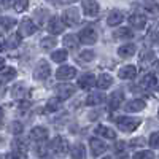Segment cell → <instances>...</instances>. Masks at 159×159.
Wrapping results in <instances>:
<instances>
[{"label":"cell","mask_w":159,"mask_h":159,"mask_svg":"<svg viewBox=\"0 0 159 159\" xmlns=\"http://www.w3.org/2000/svg\"><path fill=\"white\" fill-rule=\"evenodd\" d=\"M116 126L123 132H134L140 126V119L130 118V116H121V118L116 119Z\"/></svg>","instance_id":"6da1fadb"},{"label":"cell","mask_w":159,"mask_h":159,"mask_svg":"<svg viewBox=\"0 0 159 159\" xmlns=\"http://www.w3.org/2000/svg\"><path fill=\"white\" fill-rule=\"evenodd\" d=\"M80 42L84 43V45H94L97 42V32L94 27H84L78 35Z\"/></svg>","instance_id":"7a4b0ae2"},{"label":"cell","mask_w":159,"mask_h":159,"mask_svg":"<svg viewBox=\"0 0 159 159\" xmlns=\"http://www.w3.org/2000/svg\"><path fill=\"white\" fill-rule=\"evenodd\" d=\"M49 73H51V69H49V64L46 62V61H40L38 64H37V67H35V70H34V78L35 80H46L48 76H49Z\"/></svg>","instance_id":"3957f363"},{"label":"cell","mask_w":159,"mask_h":159,"mask_svg":"<svg viewBox=\"0 0 159 159\" xmlns=\"http://www.w3.org/2000/svg\"><path fill=\"white\" fill-rule=\"evenodd\" d=\"M56 92H57V97L65 100V99H69L75 94V86L73 84H69V83H61L56 86Z\"/></svg>","instance_id":"277c9868"},{"label":"cell","mask_w":159,"mask_h":159,"mask_svg":"<svg viewBox=\"0 0 159 159\" xmlns=\"http://www.w3.org/2000/svg\"><path fill=\"white\" fill-rule=\"evenodd\" d=\"M75 75H76V69L72 67V65H62V67H59L57 72H56V76H57V80H61V81L72 80Z\"/></svg>","instance_id":"5b68a950"},{"label":"cell","mask_w":159,"mask_h":159,"mask_svg":"<svg viewBox=\"0 0 159 159\" xmlns=\"http://www.w3.org/2000/svg\"><path fill=\"white\" fill-rule=\"evenodd\" d=\"M62 19H64V22L67 24V25H75V24H78L80 22V11H78V8H69V10H65L64 11V15H62Z\"/></svg>","instance_id":"8992f818"},{"label":"cell","mask_w":159,"mask_h":159,"mask_svg":"<svg viewBox=\"0 0 159 159\" xmlns=\"http://www.w3.org/2000/svg\"><path fill=\"white\" fill-rule=\"evenodd\" d=\"M35 30H37V25L34 24L32 19L25 18L21 21V24H19V35L21 37H29V35L35 34Z\"/></svg>","instance_id":"52a82bcc"},{"label":"cell","mask_w":159,"mask_h":159,"mask_svg":"<svg viewBox=\"0 0 159 159\" xmlns=\"http://www.w3.org/2000/svg\"><path fill=\"white\" fill-rule=\"evenodd\" d=\"M64 25H65V22H64L62 18H59V16H52V18L48 21V30H49L52 35H57V34H62Z\"/></svg>","instance_id":"ba28073f"},{"label":"cell","mask_w":159,"mask_h":159,"mask_svg":"<svg viewBox=\"0 0 159 159\" xmlns=\"http://www.w3.org/2000/svg\"><path fill=\"white\" fill-rule=\"evenodd\" d=\"M51 150L54 153H57V154H65L69 151V142L65 139H62V137H56L51 142Z\"/></svg>","instance_id":"9c48e42d"},{"label":"cell","mask_w":159,"mask_h":159,"mask_svg":"<svg viewBox=\"0 0 159 159\" xmlns=\"http://www.w3.org/2000/svg\"><path fill=\"white\" fill-rule=\"evenodd\" d=\"M89 145H91V151L94 156H100L107 151V145H105L100 139H91L89 140Z\"/></svg>","instance_id":"30bf717a"},{"label":"cell","mask_w":159,"mask_h":159,"mask_svg":"<svg viewBox=\"0 0 159 159\" xmlns=\"http://www.w3.org/2000/svg\"><path fill=\"white\" fill-rule=\"evenodd\" d=\"M83 11L88 16L94 18V16L99 15V3L96 2V0H84L83 2Z\"/></svg>","instance_id":"8fae6325"},{"label":"cell","mask_w":159,"mask_h":159,"mask_svg":"<svg viewBox=\"0 0 159 159\" xmlns=\"http://www.w3.org/2000/svg\"><path fill=\"white\" fill-rule=\"evenodd\" d=\"M129 24L135 29H143L147 25V16L140 15V13H134L130 18H129Z\"/></svg>","instance_id":"7c38bea8"},{"label":"cell","mask_w":159,"mask_h":159,"mask_svg":"<svg viewBox=\"0 0 159 159\" xmlns=\"http://www.w3.org/2000/svg\"><path fill=\"white\" fill-rule=\"evenodd\" d=\"M145 107H147V103H145V100H142V99H134V100H130V102H127V103L124 105L126 111H129V113L142 111Z\"/></svg>","instance_id":"4fadbf2b"},{"label":"cell","mask_w":159,"mask_h":159,"mask_svg":"<svg viewBox=\"0 0 159 159\" xmlns=\"http://www.w3.org/2000/svg\"><path fill=\"white\" fill-rule=\"evenodd\" d=\"M30 139L35 142H45L48 139V130L42 126H37L30 130Z\"/></svg>","instance_id":"5bb4252c"},{"label":"cell","mask_w":159,"mask_h":159,"mask_svg":"<svg viewBox=\"0 0 159 159\" xmlns=\"http://www.w3.org/2000/svg\"><path fill=\"white\" fill-rule=\"evenodd\" d=\"M123 21H124V16H123V13L118 11V10L110 11V15H108V18H107V24L111 25V27H116V25H119Z\"/></svg>","instance_id":"9a60e30c"},{"label":"cell","mask_w":159,"mask_h":159,"mask_svg":"<svg viewBox=\"0 0 159 159\" xmlns=\"http://www.w3.org/2000/svg\"><path fill=\"white\" fill-rule=\"evenodd\" d=\"M78 84L81 86L83 89H91L94 84H97V81H96V76L92 73H86V75H83L81 78L78 80Z\"/></svg>","instance_id":"2e32d148"},{"label":"cell","mask_w":159,"mask_h":159,"mask_svg":"<svg viewBox=\"0 0 159 159\" xmlns=\"http://www.w3.org/2000/svg\"><path fill=\"white\" fill-rule=\"evenodd\" d=\"M118 75H119L121 80H134L135 75H137V69L134 67V65H126V67H123L118 72Z\"/></svg>","instance_id":"e0dca14e"},{"label":"cell","mask_w":159,"mask_h":159,"mask_svg":"<svg viewBox=\"0 0 159 159\" xmlns=\"http://www.w3.org/2000/svg\"><path fill=\"white\" fill-rule=\"evenodd\" d=\"M123 102H124V94L121 91H116V92H113L111 94V97H110V108L111 110H116V108H119V105H123Z\"/></svg>","instance_id":"ac0fdd59"},{"label":"cell","mask_w":159,"mask_h":159,"mask_svg":"<svg viewBox=\"0 0 159 159\" xmlns=\"http://www.w3.org/2000/svg\"><path fill=\"white\" fill-rule=\"evenodd\" d=\"M103 100H105L103 92H91V94L86 97V103L91 105V107H94V105H100Z\"/></svg>","instance_id":"d6986e66"},{"label":"cell","mask_w":159,"mask_h":159,"mask_svg":"<svg viewBox=\"0 0 159 159\" xmlns=\"http://www.w3.org/2000/svg\"><path fill=\"white\" fill-rule=\"evenodd\" d=\"M118 54L121 57H132L135 54V45L134 43H126L118 49Z\"/></svg>","instance_id":"ffe728a7"},{"label":"cell","mask_w":159,"mask_h":159,"mask_svg":"<svg viewBox=\"0 0 159 159\" xmlns=\"http://www.w3.org/2000/svg\"><path fill=\"white\" fill-rule=\"evenodd\" d=\"M70 154H72V157H73V159H83V157L86 156V148H84V145H81V143L73 145Z\"/></svg>","instance_id":"44dd1931"},{"label":"cell","mask_w":159,"mask_h":159,"mask_svg":"<svg viewBox=\"0 0 159 159\" xmlns=\"http://www.w3.org/2000/svg\"><path fill=\"white\" fill-rule=\"evenodd\" d=\"M96 134H99V135H102L105 139H115L116 137V132L113 129H110L107 126H102V124L96 127Z\"/></svg>","instance_id":"7402d4cb"},{"label":"cell","mask_w":159,"mask_h":159,"mask_svg":"<svg viewBox=\"0 0 159 159\" xmlns=\"http://www.w3.org/2000/svg\"><path fill=\"white\" fill-rule=\"evenodd\" d=\"M111 83H113V78H111L108 73H102V75L99 76V80H97L99 89H108V88L111 86Z\"/></svg>","instance_id":"603a6c76"},{"label":"cell","mask_w":159,"mask_h":159,"mask_svg":"<svg viewBox=\"0 0 159 159\" xmlns=\"http://www.w3.org/2000/svg\"><path fill=\"white\" fill-rule=\"evenodd\" d=\"M142 86H145L147 89H154V88H157V78H156V75H154V73H148L147 76L143 78Z\"/></svg>","instance_id":"cb8c5ba5"},{"label":"cell","mask_w":159,"mask_h":159,"mask_svg":"<svg viewBox=\"0 0 159 159\" xmlns=\"http://www.w3.org/2000/svg\"><path fill=\"white\" fill-rule=\"evenodd\" d=\"M16 76V70L13 69V67H3L2 69V75H0V78H2V83H8L10 80H13Z\"/></svg>","instance_id":"d4e9b609"},{"label":"cell","mask_w":159,"mask_h":159,"mask_svg":"<svg viewBox=\"0 0 159 159\" xmlns=\"http://www.w3.org/2000/svg\"><path fill=\"white\" fill-rule=\"evenodd\" d=\"M78 40L80 38H76L75 35L69 34V35L64 37V45L67 46V48H70V49H76L78 48V43H81V42H78Z\"/></svg>","instance_id":"484cf974"},{"label":"cell","mask_w":159,"mask_h":159,"mask_svg":"<svg viewBox=\"0 0 159 159\" xmlns=\"http://www.w3.org/2000/svg\"><path fill=\"white\" fill-rule=\"evenodd\" d=\"M22 37L18 34V35H11L7 42H3L2 45H3V48H10V49H15L16 46H19V40H21Z\"/></svg>","instance_id":"4316f807"},{"label":"cell","mask_w":159,"mask_h":159,"mask_svg":"<svg viewBox=\"0 0 159 159\" xmlns=\"http://www.w3.org/2000/svg\"><path fill=\"white\" fill-rule=\"evenodd\" d=\"M16 25V19L15 18H8V16H2V32L10 30L11 27Z\"/></svg>","instance_id":"83f0119b"},{"label":"cell","mask_w":159,"mask_h":159,"mask_svg":"<svg viewBox=\"0 0 159 159\" xmlns=\"http://www.w3.org/2000/svg\"><path fill=\"white\" fill-rule=\"evenodd\" d=\"M24 94H25V86L24 84H16V86H13V89H11V96L15 97V99H22L24 97Z\"/></svg>","instance_id":"f1b7e54d"},{"label":"cell","mask_w":159,"mask_h":159,"mask_svg":"<svg viewBox=\"0 0 159 159\" xmlns=\"http://www.w3.org/2000/svg\"><path fill=\"white\" fill-rule=\"evenodd\" d=\"M51 59L52 61H54V62H64L65 59H67V51H65V49H57V51H54V52H52V54H51Z\"/></svg>","instance_id":"f546056e"},{"label":"cell","mask_w":159,"mask_h":159,"mask_svg":"<svg viewBox=\"0 0 159 159\" xmlns=\"http://www.w3.org/2000/svg\"><path fill=\"white\" fill-rule=\"evenodd\" d=\"M61 100H62V99H59V97L49 99L48 103H46V110H48V111H56V110H59V108H61Z\"/></svg>","instance_id":"4dcf8cb0"},{"label":"cell","mask_w":159,"mask_h":159,"mask_svg":"<svg viewBox=\"0 0 159 159\" xmlns=\"http://www.w3.org/2000/svg\"><path fill=\"white\" fill-rule=\"evenodd\" d=\"M132 37V32L129 30V29H116L115 32H113V38H116V40H121V38H130Z\"/></svg>","instance_id":"1f68e13d"},{"label":"cell","mask_w":159,"mask_h":159,"mask_svg":"<svg viewBox=\"0 0 159 159\" xmlns=\"http://www.w3.org/2000/svg\"><path fill=\"white\" fill-rule=\"evenodd\" d=\"M56 45H57V40L54 37H46V38L42 40V48L43 49H52Z\"/></svg>","instance_id":"d6a6232c"},{"label":"cell","mask_w":159,"mask_h":159,"mask_svg":"<svg viewBox=\"0 0 159 159\" xmlns=\"http://www.w3.org/2000/svg\"><path fill=\"white\" fill-rule=\"evenodd\" d=\"M132 159H154V153L150 150H143V151H137Z\"/></svg>","instance_id":"836d02e7"},{"label":"cell","mask_w":159,"mask_h":159,"mask_svg":"<svg viewBox=\"0 0 159 159\" xmlns=\"http://www.w3.org/2000/svg\"><path fill=\"white\" fill-rule=\"evenodd\" d=\"M94 57H96V52L91 51V49H86V51H81V52H80V59H81V61L91 62Z\"/></svg>","instance_id":"e575fe53"},{"label":"cell","mask_w":159,"mask_h":159,"mask_svg":"<svg viewBox=\"0 0 159 159\" xmlns=\"http://www.w3.org/2000/svg\"><path fill=\"white\" fill-rule=\"evenodd\" d=\"M27 7H29V0H16L15 2V10L18 13H22L24 10H27Z\"/></svg>","instance_id":"d590c367"},{"label":"cell","mask_w":159,"mask_h":159,"mask_svg":"<svg viewBox=\"0 0 159 159\" xmlns=\"http://www.w3.org/2000/svg\"><path fill=\"white\" fill-rule=\"evenodd\" d=\"M13 147L16 148L18 153H25V150H27V145H25V142H22V140H19V139L13 142Z\"/></svg>","instance_id":"8d00e7d4"},{"label":"cell","mask_w":159,"mask_h":159,"mask_svg":"<svg viewBox=\"0 0 159 159\" xmlns=\"http://www.w3.org/2000/svg\"><path fill=\"white\" fill-rule=\"evenodd\" d=\"M150 147L151 148H159V132H153L150 135Z\"/></svg>","instance_id":"74e56055"},{"label":"cell","mask_w":159,"mask_h":159,"mask_svg":"<svg viewBox=\"0 0 159 159\" xmlns=\"http://www.w3.org/2000/svg\"><path fill=\"white\" fill-rule=\"evenodd\" d=\"M10 129H11V132L15 135H19L21 132L24 130V126L21 124V123H18V121H15V123H11V126H10Z\"/></svg>","instance_id":"f35d334b"},{"label":"cell","mask_w":159,"mask_h":159,"mask_svg":"<svg viewBox=\"0 0 159 159\" xmlns=\"http://www.w3.org/2000/svg\"><path fill=\"white\" fill-rule=\"evenodd\" d=\"M130 147H143L145 145V139L143 137H139V139H134V140H130Z\"/></svg>","instance_id":"ab89813d"},{"label":"cell","mask_w":159,"mask_h":159,"mask_svg":"<svg viewBox=\"0 0 159 159\" xmlns=\"http://www.w3.org/2000/svg\"><path fill=\"white\" fill-rule=\"evenodd\" d=\"M3 159H24V153H10L5 154Z\"/></svg>","instance_id":"60d3db41"},{"label":"cell","mask_w":159,"mask_h":159,"mask_svg":"<svg viewBox=\"0 0 159 159\" xmlns=\"http://www.w3.org/2000/svg\"><path fill=\"white\" fill-rule=\"evenodd\" d=\"M115 150H116V153H123V151H126V143H124V142H118V143L115 145Z\"/></svg>","instance_id":"b9f144b4"},{"label":"cell","mask_w":159,"mask_h":159,"mask_svg":"<svg viewBox=\"0 0 159 159\" xmlns=\"http://www.w3.org/2000/svg\"><path fill=\"white\" fill-rule=\"evenodd\" d=\"M56 5H65V3H73L75 0H52Z\"/></svg>","instance_id":"7bdbcfd3"},{"label":"cell","mask_w":159,"mask_h":159,"mask_svg":"<svg viewBox=\"0 0 159 159\" xmlns=\"http://www.w3.org/2000/svg\"><path fill=\"white\" fill-rule=\"evenodd\" d=\"M37 151V154H40V156H45V153H46V148L43 147V145H42V147H38V150H35Z\"/></svg>","instance_id":"ee69618b"},{"label":"cell","mask_w":159,"mask_h":159,"mask_svg":"<svg viewBox=\"0 0 159 159\" xmlns=\"http://www.w3.org/2000/svg\"><path fill=\"white\" fill-rule=\"evenodd\" d=\"M11 2H16V0H2V3H3V7H8Z\"/></svg>","instance_id":"f6af8a7d"},{"label":"cell","mask_w":159,"mask_h":159,"mask_svg":"<svg viewBox=\"0 0 159 159\" xmlns=\"http://www.w3.org/2000/svg\"><path fill=\"white\" fill-rule=\"evenodd\" d=\"M154 42H156V43H159V34H157V35H154Z\"/></svg>","instance_id":"bcb514c9"},{"label":"cell","mask_w":159,"mask_h":159,"mask_svg":"<svg viewBox=\"0 0 159 159\" xmlns=\"http://www.w3.org/2000/svg\"><path fill=\"white\" fill-rule=\"evenodd\" d=\"M103 159H111V157H108V156H107V157H103Z\"/></svg>","instance_id":"7dc6e473"},{"label":"cell","mask_w":159,"mask_h":159,"mask_svg":"<svg viewBox=\"0 0 159 159\" xmlns=\"http://www.w3.org/2000/svg\"><path fill=\"white\" fill-rule=\"evenodd\" d=\"M157 69H159V62H157Z\"/></svg>","instance_id":"c3c4849f"},{"label":"cell","mask_w":159,"mask_h":159,"mask_svg":"<svg viewBox=\"0 0 159 159\" xmlns=\"http://www.w3.org/2000/svg\"><path fill=\"white\" fill-rule=\"evenodd\" d=\"M157 116H159V111H157Z\"/></svg>","instance_id":"681fc988"}]
</instances>
